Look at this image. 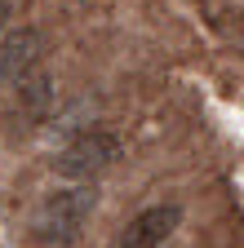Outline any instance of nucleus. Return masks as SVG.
<instances>
[{"mask_svg":"<svg viewBox=\"0 0 244 248\" xmlns=\"http://www.w3.org/2000/svg\"><path fill=\"white\" fill-rule=\"evenodd\" d=\"M98 208V191L94 186H67V191H53L40 213H36V239L49 248H67L84 235L89 217Z\"/></svg>","mask_w":244,"mask_h":248,"instance_id":"f257e3e1","label":"nucleus"},{"mask_svg":"<svg viewBox=\"0 0 244 248\" xmlns=\"http://www.w3.org/2000/svg\"><path fill=\"white\" fill-rule=\"evenodd\" d=\"M115 160H120V142H115V133H107V129H84L80 138H71L63 151H58L53 169L63 173V177L84 182V177H98L102 169H111Z\"/></svg>","mask_w":244,"mask_h":248,"instance_id":"f03ea898","label":"nucleus"},{"mask_svg":"<svg viewBox=\"0 0 244 248\" xmlns=\"http://www.w3.org/2000/svg\"><path fill=\"white\" fill-rule=\"evenodd\" d=\"M36 71H45V36L36 27L0 40V89H22Z\"/></svg>","mask_w":244,"mask_h":248,"instance_id":"7ed1b4c3","label":"nucleus"},{"mask_svg":"<svg viewBox=\"0 0 244 248\" xmlns=\"http://www.w3.org/2000/svg\"><path fill=\"white\" fill-rule=\"evenodd\" d=\"M182 222V204H151L120 231V248H164Z\"/></svg>","mask_w":244,"mask_h":248,"instance_id":"20e7f679","label":"nucleus"},{"mask_svg":"<svg viewBox=\"0 0 244 248\" xmlns=\"http://www.w3.org/2000/svg\"><path fill=\"white\" fill-rule=\"evenodd\" d=\"M5 18H9V0H0V31H5Z\"/></svg>","mask_w":244,"mask_h":248,"instance_id":"39448f33","label":"nucleus"}]
</instances>
